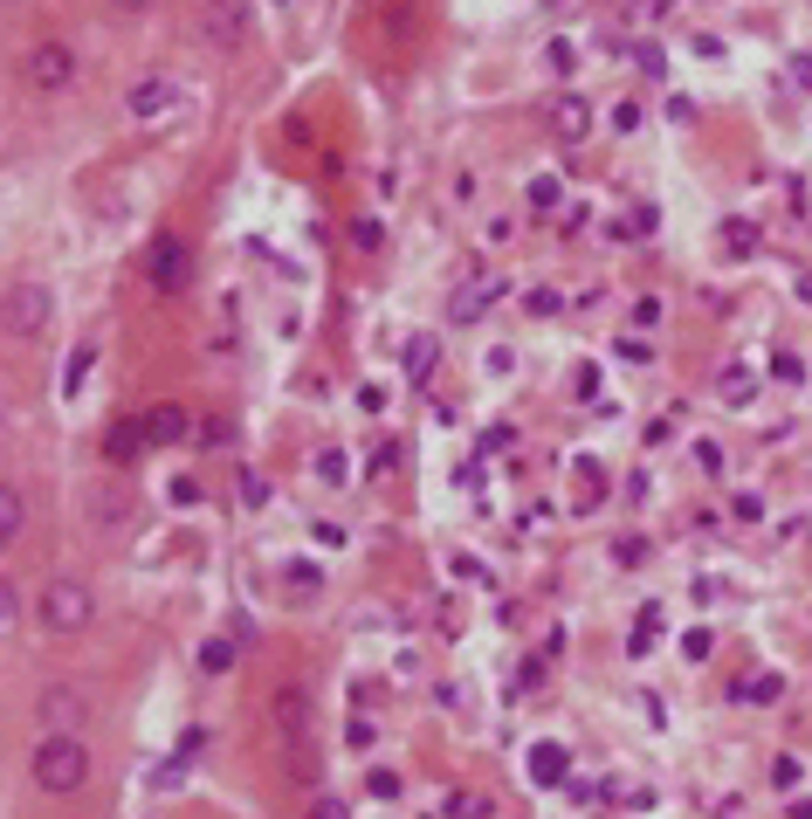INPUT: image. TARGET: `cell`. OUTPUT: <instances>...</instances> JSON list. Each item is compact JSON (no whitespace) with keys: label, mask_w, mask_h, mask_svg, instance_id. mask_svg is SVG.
Here are the masks:
<instances>
[{"label":"cell","mask_w":812,"mask_h":819,"mask_svg":"<svg viewBox=\"0 0 812 819\" xmlns=\"http://www.w3.org/2000/svg\"><path fill=\"white\" fill-rule=\"evenodd\" d=\"M200 751H207V730H179V744H173V758H179V764H193Z\"/></svg>","instance_id":"obj_32"},{"label":"cell","mask_w":812,"mask_h":819,"mask_svg":"<svg viewBox=\"0 0 812 819\" xmlns=\"http://www.w3.org/2000/svg\"><path fill=\"white\" fill-rule=\"evenodd\" d=\"M654 648H661V613L647 606V613H634V633H626V654L641 661V654H654Z\"/></svg>","instance_id":"obj_15"},{"label":"cell","mask_w":812,"mask_h":819,"mask_svg":"<svg viewBox=\"0 0 812 819\" xmlns=\"http://www.w3.org/2000/svg\"><path fill=\"white\" fill-rule=\"evenodd\" d=\"M276 730H282V744H303V737H310V688L303 682L276 688Z\"/></svg>","instance_id":"obj_9"},{"label":"cell","mask_w":812,"mask_h":819,"mask_svg":"<svg viewBox=\"0 0 812 819\" xmlns=\"http://www.w3.org/2000/svg\"><path fill=\"white\" fill-rule=\"evenodd\" d=\"M111 8H124V14H145V8H152V0H111Z\"/></svg>","instance_id":"obj_46"},{"label":"cell","mask_w":812,"mask_h":819,"mask_svg":"<svg viewBox=\"0 0 812 819\" xmlns=\"http://www.w3.org/2000/svg\"><path fill=\"white\" fill-rule=\"evenodd\" d=\"M785 819H812V799H792V812H785Z\"/></svg>","instance_id":"obj_47"},{"label":"cell","mask_w":812,"mask_h":819,"mask_svg":"<svg viewBox=\"0 0 812 819\" xmlns=\"http://www.w3.org/2000/svg\"><path fill=\"white\" fill-rule=\"evenodd\" d=\"M358 406L365 414H386V386H358Z\"/></svg>","instance_id":"obj_42"},{"label":"cell","mask_w":812,"mask_h":819,"mask_svg":"<svg viewBox=\"0 0 812 819\" xmlns=\"http://www.w3.org/2000/svg\"><path fill=\"white\" fill-rule=\"evenodd\" d=\"M290 579H297V593H310V585H324V572H318V565H290Z\"/></svg>","instance_id":"obj_43"},{"label":"cell","mask_w":812,"mask_h":819,"mask_svg":"<svg viewBox=\"0 0 812 819\" xmlns=\"http://www.w3.org/2000/svg\"><path fill=\"white\" fill-rule=\"evenodd\" d=\"M448 819H489V799H476V792H448Z\"/></svg>","instance_id":"obj_25"},{"label":"cell","mask_w":812,"mask_h":819,"mask_svg":"<svg viewBox=\"0 0 812 819\" xmlns=\"http://www.w3.org/2000/svg\"><path fill=\"white\" fill-rule=\"evenodd\" d=\"M771 379H778V386H799V379H805L799 351H771Z\"/></svg>","instance_id":"obj_27"},{"label":"cell","mask_w":812,"mask_h":819,"mask_svg":"<svg viewBox=\"0 0 812 819\" xmlns=\"http://www.w3.org/2000/svg\"><path fill=\"white\" fill-rule=\"evenodd\" d=\"M352 242H358L365 255H372V248L386 242V227H379V221H352Z\"/></svg>","instance_id":"obj_33"},{"label":"cell","mask_w":812,"mask_h":819,"mask_svg":"<svg viewBox=\"0 0 812 819\" xmlns=\"http://www.w3.org/2000/svg\"><path fill=\"white\" fill-rule=\"evenodd\" d=\"M200 42L242 48L248 42V0H207V8H200Z\"/></svg>","instance_id":"obj_5"},{"label":"cell","mask_w":812,"mask_h":819,"mask_svg":"<svg viewBox=\"0 0 812 819\" xmlns=\"http://www.w3.org/2000/svg\"><path fill=\"white\" fill-rule=\"evenodd\" d=\"M558 200H565V187H558L552 172H537L531 187H523V207H531V214H558Z\"/></svg>","instance_id":"obj_18"},{"label":"cell","mask_w":812,"mask_h":819,"mask_svg":"<svg viewBox=\"0 0 812 819\" xmlns=\"http://www.w3.org/2000/svg\"><path fill=\"white\" fill-rule=\"evenodd\" d=\"M792 83H799V90L812 97V56H792Z\"/></svg>","instance_id":"obj_44"},{"label":"cell","mask_w":812,"mask_h":819,"mask_svg":"<svg viewBox=\"0 0 812 819\" xmlns=\"http://www.w3.org/2000/svg\"><path fill=\"white\" fill-rule=\"evenodd\" d=\"M8 620H14V585L0 579V627H8Z\"/></svg>","instance_id":"obj_45"},{"label":"cell","mask_w":812,"mask_h":819,"mask_svg":"<svg viewBox=\"0 0 812 819\" xmlns=\"http://www.w3.org/2000/svg\"><path fill=\"white\" fill-rule=\"evenodd\" d=\"M76 709H84V696H76V688H48V696H42V716H48V723H69Z\"/></svg>","instance_id":"obj_21"},{"label":"cell","mask_w":812,"mask_h":819,"mask_svg":"<svg viewBox=\"0 0 812 819\" xmlns=\"http://www.w3.org/2000/svg\"><path fill=\"white\" fill-rule=\"evenodd\" d=\"M613 351H620V358H626V366H647V358H654V345H641V338H620V345H613Z\"/></svg>","instance_id":"obj_38"},{"label":"cell","mask_w":812,"mask_h":819,"mask_svg":"<svg viewBox=\"0 0 812 819\" xmlns=\"http://www.w3.org/2000/svg\"><path fill=\"white\" fill-rule=\"evenodd\" d=\"M716 393H723L730 406H744V400L757 393V366H750V358H730V366L716 372Z\"/></svg>","instance_id":"obj_13"},{"label":"cell","mask_w":812,"mask_h":819,"mask_svg":"<svg viewBox=\"0 0 812 819\" xmlns=\"http://www.w3.org/2000/svg\"><path fill=\"white\" fill-rule=\"evenodd\" d=\"M90 778V751H84V737H69V730H48L42 744H35V785L42 792H56V799H69L76 785Z\"/></svg>","instance_id":"obj_1"},{"label":"cell","mask_w":812,"mask_h":819,"mask_svg":"<svg viewBox=\"0 0 812 819\" xmlns=\"http://www.w3.org/2000/svg\"><path fill=\"white\" fill-rule=\"evenodd\" d=\"M365 792H372V799H400V772H386V764H379V772L365 778Z\"/></svg>","instance_id":"obj_30"},{"label":"cell","mask_w":812,"mask_h":819,"mask_svg":"<svg viewBox=\"0 0 812 819\" xmlns=\"http://www.w3.org/2000/svg\"><path fill=\"white\" fill-rule=\"evenodd\" d=\"M21 524H29V503H21V490H8V482H0V545H14Z\"/></svg>","instance_id":"obj_17"},{"label":"cell","mask_w":812,"mask_h":819,"mask_svg":"<svg viewBox=\"0 0 812 819\" xmlns=\"http://www.w3.org/2000/svg\"><path fill=\"white\" fill-rule=\"evenodd\" d=\"M345 737H352L358 751H372V744H379V737H372V723H365V716H352V723H345Z\"/></svg>","instance_id":"obj_39"},{"label":"cell","mask_w":812,"mask_h":819,"mask_svg":"<svg viewBox=\"0 0 812 819\" xmlns=\"http://www.w3.org/2000/svg\"><path fill=\"white\" fill-rule=\"evenodd\" d=\"M634 324H641V330L661 324V296H641V303H634Z\"/></svg>","instance_id":"obj_37"},{"label":"cell","mask_w":812,"mask_h":819,"mask_svg":"<svg viewBox=\"0 0 812 819\" xmlns=\"http://www.w3.org/2000/svg\"><path fill=\"white\" fill-rule=\"evenodd\" d=\"M138 434H145V448H173V441H187V434H193V420H187V406L159 400V406H145V414H138Z\"/></svg>","instance_id":"obj_7"},{"label":"cell","mask_w":812,"mask_h":819,"mask_svg":"<svg viewBox=\"0 0 812 819\" xmlns=\"http://www.w3.org/2000/svg\"><path fill=\"white\" fill-rule=\"evenodd\" d=\"M303 819H352V806L337 799V792H318V799H310V812Z\"/></svg>","instance_id":"obj_29"},{"label":"cell","mask_w":812,"mask_h":819,"mask_svg":"<svg viewBox=\"0 0 812 819\" xmlns=\"http://www.w3.org/2000/svg\"><path fill=\"white\" fill-rule=\"evenodd\" d=\"M242 503H248V509L269 503V475H242Z\"/></svg>","instance_id":"obj_35"},{"label":"cell","mask_w":812,"mask_h":819,"mask_svg":"<svg viewBox=\"0 0 812 819\" xmlns=\"http://www.w3.org/2000/svg\"><path fill=\"white\" fill-rule=\"evenodd\" d=\"M90 620H97V593H90L84 579H56L42 593V627L48 633H84Z\"/></svg>","instance_id":"obj_2"},{"label":"cell","mask_w":812,"mask_h":819,"mask_svg":"<svg viewBox=\"0 0 812 819\" xmlns=\"http://www.w3.org/2000/svg\"><path fill=\"white\" fill-rule=\"evenodd\" d=\"M400 366H407V379H434V366H441V338H434V330H413V338L400 345Z\"/></svg>","instance_id":"obj_11"},{"label":"cell","mask_w":812,"mask_h":819,"mask_svg":"<svg viewBox=\"0 0 812 819\" xmlns=\"http://www.w3.org/2000/svg\"><path fill=\"white\" fill-rule=\"evenodd\" d=\"M771 785L792 792V785H799V758H778V764H771Z\"/></svg>","instance_id":"obj_40"},{"label":"cell","mask_w":812,"mask_h":819,"mask_svg":"<svg viewBox=\"0 0 812 819\" xmlns=\"http://www.w3.org/2000/svg\"><path fill=\"white\" fill-rule=\"evenodd\" d=\"M29 76H35L42 90H69V83H76V56H69V42H35Z\"/></svg>","instance_id":"obj_8"},{"label":"cell","mask_w":812,"mask_h":819,"mask_svg":"<svg viewBox=\"0 0 812 819\" xmlns=\"http://www.w3.org/2000/svg\"><path fill=\"white\" fill-rule=\"evenodd\" d=\"M179 104V90L166 83V76H152V83H138V90H131V117H166Z\"/></svg>","instance_id":"obj_12"},{"label":"cell","mask_w":812,"mask_h":819,"mask_svg":"<svg viewBox=\"0 0 812 819\" xmlns=\"http://www.w3.org/2000/svg\"><path fill=\"white\" fill-rule=\"evenodd\" d=\"M392 462H400V441H379V448H372V475H386Z\"/></svg>","instance_id":"obj_41"},{"label":"cell","mask_w":812,"mask_h":819,"mask_svg":"<svg viewBox=\"0 0 812 819\" xmlns=\"http://www.w3.org/2000/svg\"><path fill=\"white\" fill-rule=\"evenodd\" d=\"M682 654H689V661H710V654H716V633H710V627H689V633H682Z\"/></svg>","instance_id":"obj_28"},{"label":"cell","mask_w":812,"mask_h":819,"mask_svg":"<svg viewBox=\"0 0 812 819\" xmlns=\"http://www.w3.org/2000/svg\"><path fill=\"white\" fill-rule=\"evenodd\" d=\"M489 296H496V283H468V290H455L448 317H455V324H476V317L489 311Z\"/></svg>","instance_id":"obj_14"},{"label":"cell","mask_w":812,"mask_h":819,"mask_svg":"<svg viewBox=\"0 0 812 819\" xmlns=\"http://www.w3.org/2000/svg\"><path fill=\"white\" fill-rule=\"evenodd\" d=\"M696 469L702 475H723V448L716 441H696Z\"/></svg>","instance_id":"obj_34"},{"label":"cell","mask_w":812,"mask_h":819,"mask_svg":"<svg viewBox=\"0 0 812 819\" xmlns=\"http://www.w3.org/2000/svg\"><path fill=\"white\" fill-rule=\"evenodd\" d=\"M90 509H97L103 524H118V517H124V490H103V496H90Z\"/></svg>","instance_id":"obj_31"},{"label":"cell","mask_w":812,"mask_h":819,"mask_svg":"<svg viewBox=\"0 0 812 819\" xmlns=\"http://www.w3.org/2000/svg\"><path fill=\"white\" fill-rule=\"evenodd\" d=\"M310 475H318L324 490H345V482H352V455L345 448H318V469H310Z\"/></svg>","instance_id":"obj_16"},{"label":"cell","mask_w":812,"mask_h":819,"mask_svg":"<svg viewBox=\"0 0 812 819\" xmlns=\"http://www.w3.org/2000/svg\"><path fill=\"white\" fill-rule=\"evenodd\" d=\"M544 124H552L558 145H579V138H592V104L579 90H558L552 104H544Z\"/></svg>","instance_id":"obj_6"},{"label":"cell","mask_w":812,"mask_h":819,"mask_svg":"<svg viewBox=\"0 0 812 819\" xmlns=\"http://www.w3.org/2000/svg\"><path fill=\"white\" fill-rule=\"evenodd\" d=\"M48 317H56V296H48L42 283H14L8 296H0V330H8V338H42Z\"/></svg>","instance_id":"obj_3"},{"label":"cell","mask_w":812,"mask_h":819,"mask_svg":"<svg viewBox=\"0 0 812 819\" xmlns=\"http://www.w3.org/2000/svg\"><path fill=\"white\" fill-rule=\"evenodd\" d=\"M145 276H152V290L179 296V290H187V276H193V255H187V242H179V235H159V242L145 248Z\"/></svg>","instance_id":"obj_4"},{"label":"cell","mask_w":812,"mask_h":819,"mask_svg":"<svg viewBox=\"0 0 812 819\" xmlns=\"http://www.w3.org/2000/svg\"><path fill=\"white\" fill-rule=\"evenodd\" d=\"M785 696V675H750V682H737V703H778Z\"/></svg>","instance_id":"obj_20"},{"label":"cell","mask_w":812,"mask_h":819,"mask_svg":"<svg viewBox=\"0 0 812 819\" xmlns=\"http://www.w3.org/2000/svg\"><path fill=\"white\" fill-rule=\"evenodd\" d=\"M90 358H97V345H76V351H69V372H63V393H69V400L84 393V379H90Z\"/></svg>","instance_id":"obj_22"},{"label":"cell","mask_w":812,"mask_h":819,"mask_svg":"<svg viewBox=\"0 0 812 819\" xmlns=\"http://www.w3.org/2000/svg\"><path fill=\"white\" fill-rule=\"evenodd\" d=\"M138 441H145L138 427H111V441H103V455H111V462H131V455H138Z\"/></svg>","instance_id":"obj_23"},{"label":"cell","mask_w":812,"mask_h":819,"mask_svg":"<svg viewBox=\"0 0 812 819\" xmlns=\"http://www.w3.org/2000/svg\"><path fill=\"white\" fill-rule=\"evenodd\" d=\"M730 517H737V524H765V503H757V496H737V503H730Z\"/></svg>","instance_id":"obj_36"},{"label":"cell","mask_w":812,"mask_h":819,"mask_svg":"<svg viewBox=\"0 0 812 819\" xmlns=\"http://www.w3.org/2000/svg\"><path fill=\"white\" fill-rule=\"evenodd\" d=\"M523 772H531V785H565L571 778V751L558 744V737H544V744H531Z\"/></svg>","instance_id":"obj_10"},{"label":"cell","mask_w":812,"mask_h":819,"mask_svg":"<svg viewBox=\"0 0 812 819\" xmlns=\"http://www.w3.org/2000/svg\"><path fill=\"white\" fill-rule=\"evenodd\" d=\"M523 311H531V317H558L565 303H558V290H544V283H537V290H523Z\"/></svg>","instance_id":"obj_26"},{"label":"cell","mask_w":812,"mask_h":819,"mask_svg":"<svg viewBox=\"0 0 812 819\" xmlns=\"http://www.w3.org/2000/svg\"><path fill=\"white\" fill-rule=\"evenodd\" d=\"M723 248H730V255H757V227H750L744 214H730V221H723Z\"/></svg>","instance_id":"obj_19"},{"label":"cell","mask_w":812,"mask_h":819,"mask_svg":"<svg viewBox=\"0 0 812 819\" xmlns=\"http://www.w3.org/2000/svg\"><path fill=\"white\" fill-rule=\"evenodd\" d=\"M200 669H207V675H227V669H234V641H207V648H200Z\"/></svg>","instance_id":"obj_24"}]
</instances>
